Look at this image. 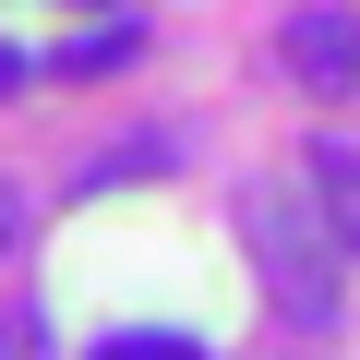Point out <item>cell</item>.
<instances>
[{
    "label": "cell",
    "mask_w": 360,
    "mask_h": 360,
    "mask_svg": "<svg viewBox=\"0 0 360 360\" xmlns=\"http://www.w3.org/2000/svg\"><path fill=\"white\" fill-rule=\"evenodd\" d=\"M240 240H252V276H264V300L288 312V324H336V300H348V252L324 240V205L300 193V180H252L240 193Z\"/></svg>",
    "instance_id": "obj_1"
},
{
    "label": "cell",
    "mask_w": 360,
    "mask_h": 360,
    "mask_svg": "<svg viewBox=\"0 0 360 360\" xmlns=\"http://www.w3.org/2000/svg\"><path fill=\"white\" fill-rule=\"evenodd\" d=\"M276 72L312 84V96H348L360 84V13H288L276 25Z\"/></svg>",
    "instance_id": "obj_2"
},
{
    "label": "cell",
    "mask_w": 360,
    "mask_h": 360,
    "mask_svg": "<svg viewBox=\"0 0 360 360\" xmlns=\"http://www.w3.org/2000/svg\"><path fill=\"white\" fill-rule=\"evenodd\" d=\"M300 193L324 205V240H336V252H360V132H312Z\"/></svg>",
    "instance_id": "obj_3"
},
{
    "label": "cell",
    "mask_w": 360,
    "mask_h": 360,
    "mask_svg": "<svg viewBox=\"0 0 360 360\" xmlns=\"http://www.w3.org/2000/svg\"><path fill=\"white\" fill-rule=\"evenodd\" d=\"M132 60H144V13H108V25L49 49V72H132Z\"/></svg>",
    "instance_id": "obj_4"
},
{
    "label": "cell",
    "mask_w": 360,
    "mask_h": 360,
    "mask_svg": "<svg viewBox=\"0 0 360 360\" xmlns=\"http://www.w3.org/2000/svg\"><path fill=\"white\" fill-rule=\"evenodd\" d=\"M96 360H205V348L180 336V324H132V336H108Z\"/></svg>",
    "instance_id": "obj_5"
},
{
    "label": "cell",
    "mask_w": 360,
    "mask_h": 360,
    "mask_svg": "<svg viewBox=\"0 0 360 360\" xmlns=\"http://www.w3.org/2000/svg\"><path fill=\"white\" fill-rule=\"evenodd\" d=\"M0 360H49V324L37 312H0Z\"/></svg>",
    "instance_id": "obj_6"
},
{
    "label": "cell",
    "mask_w": 360,
    "mask_h": 360,
    "mask_svg": "<svg viewBox=\"0 0 360 360\" xmlns=\"http://www.w3.org/2000/svg\"><path fill=\"white\" fill-rule=\"evenodd\" d=\"M13 240H25V193L0 180V252H13Z\"/></svg>",
    "instance_id": "obj_7"
},
{
    "label": "cell",
    "mask_w": 360,
    "mask_h": 360,
    "mask_svg": "<svg viewBox=\"0 0 360 360\" xmlns=\"http://www.w3.org/2000/svg\"><path fill=\"white\" fill-rule=\"evenodd\" d=\"M25 72H37V60H25V49H13V37H0V96H13V84H25Z\"/></svg>",
    "instance_id": "obj_8"
}]
</instances>
